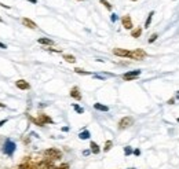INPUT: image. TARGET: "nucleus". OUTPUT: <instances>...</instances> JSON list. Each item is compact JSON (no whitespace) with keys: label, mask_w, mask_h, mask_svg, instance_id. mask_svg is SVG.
Returning <instances> with one entry per match:
<instances>
[{"label":"nucleus","mask_w":179,"mask_h":169,"mask_svg":"<svg viewBox=\"0 0 179 169\" xmlns=\"http://www.w3.org/2000/svg\"><path fill=\"white\" fill-rule=\"evenodd\" d=\"M43 155H44L46 159H50V161H57V159H61V158H62V153H61V150L54 149V147L44 150Z\"/></svg>","instance_id":"obj_1"},{"label":"nucleus","mask_w":179,"mask_h":169,"mask_svg":"<svg viewBox=\"0 0 179 169\" xmlns=\"http://www.w3.org/2000/svg\"><path fill=\"white\" fill-rule=\"evenodd\" d=\"M31 121H32L33 124H36V125H39V127H44L46 124H54L52 118L48 117V115L44 114V113H40V114L37 115V118L31 117Z\"/></svg>","instance_id":"obj_2"},{"label":"nucleus","mask_w":179,"mask_h":169,"mask_svg":"<svg viewBox=\"0 0 179 169\" xmlns=\"http://www.w3.org/2000/svg\"><path fill=\"white\" fill-rule=\"evenodd\" d=\"M17 150V144L14 143L11 139H6L4 142V146H3V154H6V155H13L14 153H15Z\"/></svg>","instance_id":"obj_3"},{"label":"nucleus","mask_w":179,"mask_h":169,"mask_svg":"<svg viewBox=\"0 0 179 169\" xmlns=\"http://www.w3.org/2000/svg\"><path fill=\"white\" fill-rule=\"evenodd\" d=\"M132 124H134V118L127 115V117H123L121 120L119 121V128L120 129H127V128H130Z\"/></svg>","instance_id":"obj_4"},{"label":"nucleus","mask_w":179,"mask_h":169,"mask_svg":"<svg viewBox=\"0 0 179 169\" xmlns=\"http://www.w3.org/2000/svg\"><path fill=\"white\" fill-rule=\"evenodd\" d=\"M140 76V70H131V72H127L123 74V80L125 81H132V80L138 78Z\"/></svg>","instance_id":"obj_5"},{"label":"nucleus","mask_w":179,"mask_h":169,"mask_svg":"<svg viewBox=\"0 0 179 169\" xmlns=\"http://www.w3.org/2000/svg\"><path fill=\"white\" fill-rule=\"evenodd\" d=\"M113 54L117 56H121V58H130V59L132 56V52L124 48H113Z\"/></svg>","instance_id":"obj_6"},{"label":"nucleus","mask_w":179,"mask_h":169,"mask_svg":"<svg viewBox=\"0 0 179 169\" xmlns=\"http://www.w3.org/2000/svg\"><path fill=\"white\" fill-rule=\"evenodd\" d=\"M57 167L54 165V162L50 161V159H43L42 162H39L37 164L36 169H55Z\"/></svg>","instance_id":"obj_7"},{"label":"nucleus","mask_w":179,"mask_h":169,"mask_svg":"<svg viewBox=\"0 0 179 169\" xmlns=\"http://www.w3.org/2000/svg\"><path fill=\"white\" fill-rule=\"evenodd\" d=\"M121 25L124 29H127V30H132L134 25H132V19H131L130 15H124L121 18Z\"/></svg>","instance_id":"obj_8"},{"label":"nucleus","mask_w":179,"mask_h":169,"mask_svg":"<svg viewBox=\"0 0 179 169\" xmlns=\"http://www.w3.org/2000/svg\"><path fill=\"white\" fill-rule=\"evenodd\" d=\"M131 52H132L131 59H135V61H142V59L146 58V52L143 51V50H140V48H136V50H134V51H131Z\"/></svg>","instance_id":"obj_9"},{"label":"nucleus","mask_w":179,"mask_h":169,"mask_svg":"<svg viewBox=\"0 0 179 169\" xmlns=\"http://www.w3.org/2000/svg\"><path fill=\"white\" fill-rule=\"evenodd\" d=\"M15 87L18 88V90L26 91L31 88V84H29L28 81H25V80H18V81H15Z\"/></svg>","instance_id":"obj_10"},{"label":"nucleus","mask_w":179,"mask_h":169,"mask_svg":"<svg viewBox=\"0 0 179 169\" xmlns=\"http://www.w3.org/2000/svg\"><path fill=\"white\" fill-rule=\"evenodd\" d=\"M70 96L76 100H81V92H80V88L79 87H73L70 90Z\"/></svg>","instance_id":"obj_11"},{"label":"nucleus","mask_w":179,"mask_h":169,"mask_svg":"<svg viewBox=\"0 0 179 169\" xmlns=\"http://www.w3.org/2000/svg\"><path fill=\"white\" fill-rule=\"evenodd\" d=\"M22 25L26 26V28H29V29H36L37 28L36 23H35L32 19H29V18H22Z\"/></svg>","instance_id":"obj_12"},{"label":"nucleus","mask_w":179,"mask_h":169,"mask_svg":"<svg viewBox=\"0 0 179 169\" xmlns=\"http://www.w3.org/2000/svg\"><path fill=\"white\" fill-rule=\"evenodd\" d=\"M37 43L39 44H44V46H52L54 44V41L51 40V38H47V37H40V38H37Z\"/></svg>","instance_id":"obj_13"},{"label":"nucleus","mask_w":179,"mask_h":169,"mask_svg":"<svg viewBox=\"0 0 179 169\" xmlns=\"http://www.w3.org/2000/svg\"><path fill=\"white\" fill-rule=\"evenodd\" d=\"M140 34H142V28H139V26L131 30V37H134V38L140 37Z\"/></svg>","instance_id":"obj_14"},{"label":"nucleus","mask_w":179,"mask_h":169,"mask_svg":"<svg viewBox=\"0 0 179 169\" xmlns=\"http://www.w3.org/2000/svg\"><path fill=\"white\" fill-rule=\"evenodd\" d=\"M90 147H91V153H94V154H99V153H101V149H99V146L95 143V142H91Z\"/></svg>","instance_id":"obj_15"},{"label":"nucleus","mask_w":179,"mask_h":169,"mask_svg":"<svg viewBox=\"0 0 179 169\" xmlns=\"http://www.w3.org/2000/svg\"><path fill=\"white\" fill-rule=\"evenodd\" d=\"M94 109H95V110H99V111H109V107L102 105V103H95V105H94Z\"/></svg>","instance_id":"obj_16"},{"label":"nucleus","mask_w":179,"mask_h":169,"mask_svg":"<svg viewBox=\"0 0 179 169\" xmlns=\"http://www.w3.org/2000/svg\"><path fill=\"white\" fill-rule=\"evenodd\" d=\"M153 15H154V11H150V13H149V15H148V18H146V21H145V28L146 29L150 28V23H152V19H153Z\"/></svg>","instance_id":"obj_17"},{"label":"nucleus","mask_w":179,"mask_h":169,"mask_svg":"<svg viewBox=\"0 0 179 169\" xmlns=\"http://www.w3.org/2000/svg\"><path fill=\"white\" fill-rule=\"evenodd\" d=\"M90 132L88 131H87V129H86V131H83V132H80V133H79V138H80L81 139V140H87V139H90Z\"/></svg>","instance_id":"obj_18"},{"label":"nucleus","mask_w":179,"mask_h":169,"mask_svg":"<svg viewBox=\"0 0 179 169\" xmlns=\"http://www.w3.org/2000/svg\"><path fill=\"white\" fill-rule=\"evenodd\" d=\"M63 59H65L66 62H69V63H75L76 62V58L73 55H67V54H65L63 55Z\"/></svg>","instance_id":"obj_19"},{"label":"nucleus","mask_w":179,"mask_h":169,"mask_svg":"<svg viewBox=\"0 0 179 169\" xmlns=\"http://www.w3.org/2000/svg\"><path fill=\"white\" fill-rule=\"evenodd\" d=\"M113 147V142L112 140H106L105 142V147H104V151L106 153V151H109L110 149Z\"/></svg>","instance_id":"obj_20"},{"label":"nucleus","mask_w":179,"mask_h":169,"mask_svg":"<svg viewBox=\"0 0 179 169\" xmlns=\"http://www.w3.org/2000/svg\"><path fill=\"white\" fill-rule=\"evenodd\" d=\"M75 72L77 73V74H86V76L91 74V72H87V70H84V69H80V67H76V69H75Z\"/></svg>","instance_id":"obj_21"},{"label":"nucleus","mask_w":179,"mask_h":169,"mask_svg":"<svg viewBox=\"0 0 179 169\" xmlns=\"http://www.w3.org/2000/svg\"><path fill=\"white\" fill-rule=\"evenodd\" d=\"M99 3L101 4H104L105 7H106V10H109V11H112V4H110L108 0H99Z\"/></svg>","instance_id":"obj_22"},{"label":"nucleus","mask_w":179,"mask_h":169,"mask_svg":"<svg viewBox=\"0 0 179 169\" xmlns=\"http://www.w3.org/2000/svg\"><path fill=\"white\" fill-rule=\"evenodd\" d=\"M73 109H75V111L79 113V114H83V113H84V109L80 107L79 105H73Z\"/></svg>","instance_id":"obj_23"},{"label":"nucleus","mask_w":179,"mask_h":169,"mask_svg":"<svg viewBox=\"0 0 179 169\" xmlns=\"http://www.w3.org/2000/svg\"><path fill=\"white\" fill-rule=\"evenodd\" d=\"M124 154H125V155H130V154H134V150H132V147H131V146H127V147H124Z\"/></svg>","instance_id":"obj_24"},{"label":"nucleus","mask_w":179,"mask_h":169,"mask_svg":"<svg viewBox=\"0 0 179 169\" xmlns=\"http://www.w3.org/2000/svg\"><path fill=\"white\" fill-rule=\"evenodd\" d=\"M157 38H158V34H157V33H153L150 37H149V43H150V44H152V43H154V41H156Z\"/></svg>","instance_id":"obj_25"},{"label":"nucleus","mask_w":179,"mask_h":169,"mask_svg":"<svg viewBox=\"0 0 179 169\" xmlns=\"http://www.w3.org/2000/svg\"><path fill=\"white\" fill-rule=\"evenodd\" d=\"M44 50H47V51H51V52H62V50H57V48H51V47H46Z\"/></svg>","instance_id":"obj_26"},{"label":"nucleus","mask_w":179,"mask_h":169,"mask_svg":"<svg viewBox=\"0 0 179 169\" xmlns=\"http://www.w3.org/2000/svg\"><path fill=\"white\" fill-rule=\"evenodd\" d=\"M55 169H69V165H67V164H62V165H59V167H57Z\"/></svg>","instance_id":"obj_27"},{"label":"nucleus","mask_w":179,"mask_h":169,"mask_svg":"<svg viewBox=\"0 0 179 169\" xmlns=\"http://www.w3.org/2000/svg\"><path fill=\"white\" fill-rule=\"evenodd\" d=\"M110 21H112V22H116V21H117V15H116V14H112V15H110Z\"/></svg>","instance_id":"obj_28"},{"label":"nucleus","mask_w":179,"mask_h":169,"mask_svg":"<svg viewBox=\"0 0 179 169\" xmlns=\"http://www.w3.org/2000/svg\"><path fill=\"white\" fill-rule=\"evenodd\" d=\"M7 121H8V120H7V118H4V120H0V128H2V127H3V125H4V124H6V123H7Z\"/></svg>","instance_id":"obj_29"},{"label":"nucleus","mask_w":179,"mask_h":169,"mask_svg":"<svg viewBox=\"0 0 179 169\" xmlns=\"http://www.w3.org/2000/svg\"><path fill=\"white\" fill-rule=\"evenodd\" d=\"M134 155H140V150H139V149L134 150Z\"/></svg>","instance_id":"obj_30"},{"label":"nucleus","mask_w":179,"mask_h":169,"mask_svg":"<svg viewBox=\"0 0 179 169\" xmlns=\"http://www.w3.org/2000/svg\"><path fill=\"white\" fill-rule=\"evenodd\" d=\"M0 48H2V50H6V48H7V46H6L4 43H2V41H0Z\"/></svg>","instance_id":"obj_31"},{"label":"nucleus","mask_w":179,"mask_h":169,"mask_svg":"<svg viewBox=\"0 0 179 169\" xmlns=\"http://www.w3.org/2000/svg\"><path fill=\"white\" fill-rule=\"evenodd\" d=\"M168 103H169V105H174V103H175V99H174V98H172V99H169Z\"/></svg>","instance_id":"obj_32"},{"label":"nucleus","mask_w":179,"mask_h":169,"mask_svg":"<svg viewBox=\"0 0 179 169\" xmlns=\"http://www.w3.org/2000/svg\"><path fill=\"white\" fill-rule=\"evenodd\" d=\"M62 131H63V132H67V131H69V127H63Z\"/></svg>","instance_id":"obj_33"},{"label":"nucleus","mask_w":179,"mask_h":169,"mask_svg":"<svg viewBox=\"0 0 179 169\" xmlns=\"http://www.w3.org/2000/svg\"><path fill=\"white\" fill-rule=\"evenodd\" d=\"M28 2H31V3H33V4H37V0H28Z\"/></svg>","instance_id":"obj_34"},{"label":"nucleus","mask_w":179,"mask_h":169,"mask_svg":"<svg viewBox=\"0 0 179 169\" xmlns=\"http://www.w3.org/2000/svg\"><path fill=\"white\" fill-rule=\"evenodd\" d=\"M4 107H6L4 103H0V109H4Z\"/></svg>","instance_id":"obj_35"},{"label":"nucleus","mask_w":179,"mask_h":169,"mask_svg":"<svg viewBox=\"0 0 179 169\" xmlns=\"http://www.w3.org/2000/svg\"><path fill=\"white\" fill-rule=\"evenodd\" d=\"M177 99H179V91H178V94H177Z\"/></svg>","instance_id":"obj_36"},{"label":"nucleus","mask_w":179,"mask_h":169,"mask_svg":"<svg viewBox=\"0 0 179 169\" xmlns=\"http://www.w3.org/2000/svg\"><path fill=\"white\" fill-rule=\"evenodd\" d=\"M0 22H3V19H2V17H0Z\"/></svg>","instance_id":"obj_37"},{"label":"nucleus","mask_w":179,"mask_h":169,"mask_svg":"<svg viewBox=\"0 0 179 169\" xmlns=\"http://www.w3.org/2000/svg\"><path fill=\"white\" fill-rule=\"evenodd\" d=\"M131 2H136V0H131Z\"/></svg>","instance_id":"obj_38"},{"label":"nucleus","mask_w":179,"mask_h":169,"mask_svg":"<svg viewBox=\"0 0 179 169\" xmlns=\"http://www.w3.org/2000/svg\"><path fill=\"white\" fill-rule=\"evenodd\" d=\"M177 121H178V123H179V118H178V120H177Z\"/></svg>","instance_id":"obj_39"},{"label":"nucleus","mask_w":179,"mask_h":169,"mask_svg":"<svg viewBox=\"0 0 179 169\" xmlns=\"http://www.w3.org/2000/svg\"><path fill=\"white\" fill-rule=\"evenodd\" d=\"M79 2H83V0H79Z\"/></svg>","instance_id":"obj_40"},{"label":"nucleus","mask_w":179,"mask_h":169,"mask_svg":"<svg viewBox=\"0 0 179 169\" xmlns=\"http://www.w3.org/2000/svg\"><path fill=\"white\" fill-rule=\"evenodd\" d=\"M130 169H134V168H130Z\"/></svg>","instance_id":"obj_41"}]
</instances>
